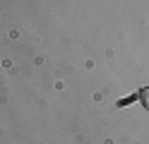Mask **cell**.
<instances>
[{"label":"cell","mask_w":149,"mask_h":144,"mask_svg":"<svg viewBox=\"0 0 149 144\" xmlns=\"http://www.w3.org/2000/svg\"><path fill=\"white\" fill-rule=\"evenodd\" d=\"M139 101H142V106H144V108L149 111V86H144V89H139Z\"/></svg>","instance_id":"6da1fadb"}]
</instances>
